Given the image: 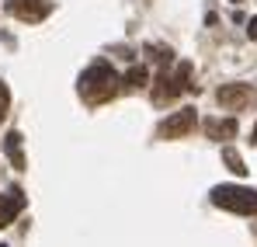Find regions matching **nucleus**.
<instances>
[{
  "mask_svg": "<svg viewBox=\"0 0 257 247\" xmlns=\"http://www.w3.org/2000/svg\"><path fill=\"white\" fill-rule=\"evenodd\" d=\"M118 73L111 70V63L108 59H97V63H90L84 73H80V98H84L87 105H104V101H111L115 94H118Z\"/></svg>",
  "mask_w": 257,
  "mask_h": 247,
  "instance_id": "nucleus-1",
  "label": "nucleus"
},
{
  "mask_svg": "<svg viewBox=\"0 0 257 247\" xmlns=\"http://www.w3.org/2000/svg\"><path fill=\"white\" fill-rule=\"evenodd\" d=\"M222 160H226V167H229L236 178H243V174H247V167H243V157H240L233 146H226V150H222Z\"/></svg>",
  "mask_w": 257,
  "mask_h": 247,
  "instance_id": "nucleus-11",
  "label": "nucleus"
},
{
  "mask_svg": "<svg viewBox=\"0 0 257 247\" xmlns=\"http://www.w3.org/2000/svg\"><path fill=\"white\" fill-rule=\"evenodd\" d=\"M25 206H28V195H25L21 188H11L7 195H0V230H7V226L21 216Z\"/></svg>",
  "mask_w": 257,
  "mask_h": 247,
  "instance_id": "nucleus-6",
  "label": "nucleus"
},
{
  "mask_svg": "<svg viewBox=\"0 0 257 247\" xmlns=\"http://www.w3.org/2000/svg\"><path fill=\"white\" fill-rule=\"evenodd\" d=\"M247 32H250V39H257V18L250 21V25H247Z\"/></svg>",
  "mask_w": 257,
  "mask_h": 247,
  "instance_id": "nucleus-14",
  "label": "nucleus"
},
{
  "mask_svg": "<svg viewBox=\"0 0 257 247\" xmlns=\"http://www.w3.org/2000/svg\"><path fill=\"white\" fill-rule=\"evenodd\" d=\"M4 150H7L11 164L18 167V171H25V153H21V132H7V136H4Z\"/></svg>",
  "mask_w": 257,
  "mask_h": 247,
  "instance_id": "nucleus-9",
  "label": "nucleus"
},
{
  "mask_svg": "<svg viewBox=\"0 0 257 247\" xmlns=\"http://www.w3.org/2000/svg\"><path fill=\"white\" fill-rule=\"evenodd\" d=\"M7 105H11V94H7V87L0 84V122H4V115H7Z\"/></svg>",
  "mask_w": 257,
  "mask_h": 247,
  "instance_id": "nucleus-13",
  "label": "nucleus"
},
{
  "mask_svg": "<svg viewBox=\"0 0 257 247\" xmlns=\"http://www.w3.org/2000/svg\"><path fill=\"white\" fill-rule=\"evenodd\" d=\"M146 52H150V59H157V63H164V66H171L174 63V49H167V45H146Z\"/></svg>",
  "mask_w": 257,
  "mask_h": 247,
  "instance_id": "nucleus-12",
  "label": "nucleus"
},
{
  "mask_svg": "<svg viewBox=\"0 0 257 247\" xmlns=\"http://www.w3.org/2000/svg\"><path fill=\"white\" fill-rule=\"evenodd\" d=\"M7 11H11L18 21L35 25V21H42V18L52 14V0H7Z\"/></svg>",
  "mask_w": 257,
  "mask_h": 247,
  "instance_id": "nucleus-5",
  "label": "nucleus"
},
{
  "mask_svg": "<svg viewBox=\"0 0 257 247\" xmlns=\"http://www.w3.org/2000/svg\"><path fill=\"white\" fill-rule=\"evenodd\" d=\"M212 202L219 209L240 212V216H257V192L254 188H243V185H215Z\"/></svg>",
  "mask_w": 257,
  "mask_h": 247,
  "instance_id": "nucleus-2",
  "label": "nucleus"
},
{
  "mask_svg": "<svg viewBox=\"0 0 257 247\" xmlns=\"http://www.w3.org/2000/svg\"><path fill=\"white\" fill-rule=\"evenodd\" d=\"M122 84H125V91H139V87H146V84H150L146 66H132L125 77H122Z\"/></svg>",
  "mask_w": 257,
  "mask_h": 247,
  "instance_id": "nucleus-10",
  "label": "nucleus"
},
{
  "mask_svg": "<svg viewBox=\"0 0 257 247\" xmlns=\"http://www.w3.org/2000/svg\"><path fill=\"white\" fill-rule=\"evenodd\" d=\"M195 122H198L195 108H181V112L167 115L164 122L157 125V139H181V136H188L195 129Z\"/></svg>",
  "mask_w": 257,
  "mask_h": 247,
  "instance_id": "nucleus-3",
  "label": "nucleus"
},
{
  "mask_svg": "<svg viewBox=\"0 0 257 247\" xmlns=\"http://www.w3.org/2000/svg\"><path fill=\"white\" fill-rule=\"evenodd\" d=\"M177 94H181V87H177V80H174V73L164 70V73L153 80V105H160V108H164V105H171Z\"/></svg>",
  "mask_w": 257,
  "mask_h": 247,
  "instance_id": "nucleus-7",
  "label": "nucleus"
},
{
  "mask_svg": "<svg viewBox=\"0 0 257 247\" xmlns=\"http://www.w3.org/2000/svg\"><path fill=\"white\" fill-rule=\"evenodd\" d=\"M215 101L226 108V112H243L250 101H254V87L250 84H222L215 91Z\"/></svg>",
  "mask_w": 257,
  "mask_h": 247,
  "instance_id": "nucleus-4",
  "label": "nucleus"
},
{
  "mask_svg": "<svg viewBox=\"0 0 257 247\" xmlns=\"http://www.w3.org/2000/svg\"><path fill=\"white\" fill-rule=\"evenodd\" d=\"M0 247H4V244H0Z\"/></svg>",
  "mask_w": 257,
  "mask_h": 247,
  "instance_id": "nucleus-15",
  "label": "nucleus"
},
{
  "mask_svg": "<svg viewBox=\"0 0 257 247\" xmlns=\"http://www.w3.org/2000/svg\"><path fill=\"white\" fill-rule=\"evenodd\" d=\"M205 136L209 139H233L236 136V119H205Z\"/></svg>",
  "mask_w": 257,
  "mask_h": 247,
  "instance_id": "nucleus-8",
  "label": "nucleus"
}]
</instances>
